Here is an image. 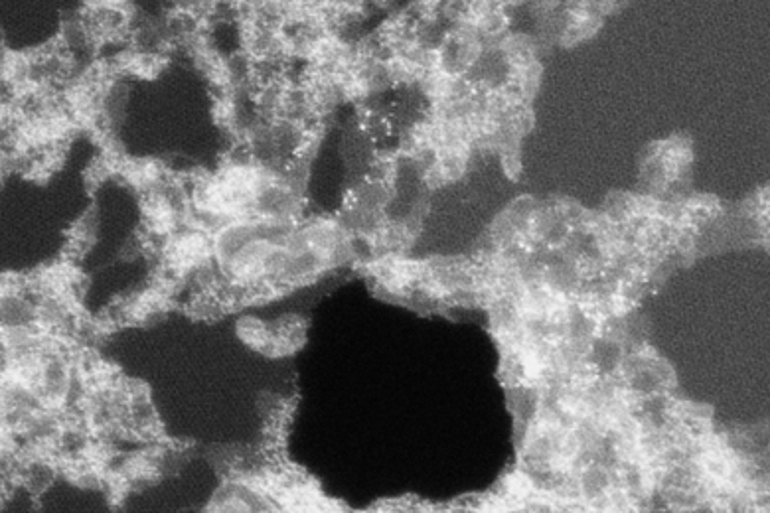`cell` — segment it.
Instances as JSON below:
<instances>
[{"label":"cell","instance_id":"obj_1","mask_svg":"<svg viewBox=\"0 0 770 513\" xmlns=\"http://www.w3.org/2000/svg\"><path fill=\"white\" fill-rule=\"evenodd\" d=\"M273 508H277V504L269 494L243 480L224 484L208 504L212 512H271Z\"/></svg>","mask_w":770,"mask_h":513},{"label":"cell","instance_id":"obj_2","mask_svg":"<svg viewBox=\"0 0 770 513\" xmlns=\"http://www.w3.org/2000/svg\"><path fill=\"white\" fill-rule=\"evenodd\" d=\"M2 322H4V328L32 326L38 322V308L20 294H4Z\"/></svg>","mask_w":770,"mask_h":513}]
</instances>
